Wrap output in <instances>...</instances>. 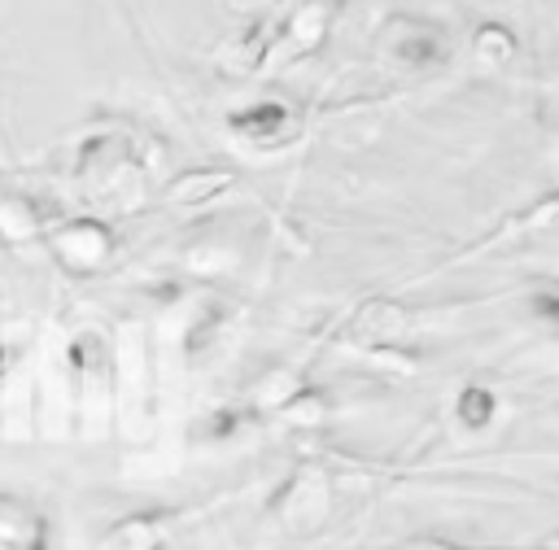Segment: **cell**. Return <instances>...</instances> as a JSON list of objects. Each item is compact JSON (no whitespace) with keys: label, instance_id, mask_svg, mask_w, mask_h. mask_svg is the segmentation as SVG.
Listing matches in <instances>:
<instances>
[{"label":"cell","instance_id":"7a4b0ae2","mask_svg":"<svg viewBox=\"0 0 559 550\" xmlns=\"http://www.w3.org/2000/svg\"><path fill=\"white\" fill-rule=\"evenodd\" d=\"M406 35H397L393 26H389V52L397 57V61H406V65H428V61H437V52H441V44H437V31L432 26H424V22H397Z\"/></svg>","mask_w":559,"mask_h":550},{"label":"cell","instance_id":"277c9868","mask_svg":"<svg viewBox=\"0 0 559 550\" xmlns=\"http://www.w3.org/2000/svg\"><path fill=\"white\" fill-rule=\"evenodd\" d=\"M262 52H266V35H262V26H258V31H249V35H236V39L218 52V65H223L227 74H249V70L262 61Z\"/></svg>","mask_w":559,"mask_h":550},{"label":"cell","instance_id":"52a82bcc","mask_svg":"<svg viewBox=\"0 0 559 550\" xmlns=\"http://www.w3.org/2000/svg\"><path fill=\"white\" fill-rule=\"evenodd\" d=\"M476 52L489 57V61H507L511 57V35L502 26H485L480 39H476Z\"/></svg>","mask_w":559,"mask_h":550},{"label":"cell","instance_id":"8992f818","mask_svg":"<svg viewBox=\"0 0 559 550\" xmlns=\"http://www.w3.org/2000/svg\"><path fill=\"white\" fill-rule=\"evenodd\" d=\"M489 415H493V397L485 393V388H463V397H459V419L463 423H472V428H480V423H489Z\"/></svg>","mask_w":559,"mask_h":550},{"label":"cell","instance_id":"3957f363","mask_svg":"<svg viewBox=\"0 0 559 550\" xmlns=\"http://www.w3.org/2000/svg\"><path fill=\"white\" fill-rule=\"evenodd\" d=\"M227 183H231L227 170H188V175H179V179L166 188V196H170L175 205H201V201H210L214 192H223Z\"/></svg>","mask_w":559,"mask_h":550},{"label":"cell","instance_id":"5b68a950","mask_svg":"<svg viewBox=\"0 0 559 550\" xmlns=\"http://www.w3.org/2000/svg\"><path fill=\"white\" fill-rule=\"evenodd\" d=\"M153 546H157V524L153 519H122L100 541V550H153Z\"/></svg>","mask_w":559,"mask_h":550},{"label":"cell","instance_id":"6da1fadb","mask_svg":"<svg viewBox=\"0 0 559 550\" xmlns=\"http://www.w3.org/2000/svg\"><path fill=\"white\" fill-rule=\"evenodd\" d=\"M227 122H231V131H236V135H245V140H253V144H275V140L293 127L288 109H284V105H275V100H258V105H249V109L231 113Z\"/></svg>","mask_w":559,"mask_h":550},{"label":"cell","instance_id":"ba28073f","mask_svg":"<svg viewBox=\"0 0 559 550\" xmlns=\"http://www.w3.org/2000/svg\"><path fill=\"white\" fill-rule=\"evenodd\" d=\"M227 4H266V0H227Z\"/></svg>","mask_w":559,"mask_h":550}]
</instances>
